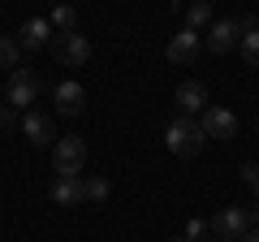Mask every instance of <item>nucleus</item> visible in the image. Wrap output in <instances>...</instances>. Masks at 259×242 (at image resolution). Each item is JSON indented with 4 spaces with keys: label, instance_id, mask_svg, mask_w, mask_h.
Here are the masks:
<instances>
[{
    "label": "nucleus",
    "instance_id": "f257e3e1",
    "mask_svg": "<svg viewBox=\"0 0 259 242\" xmlns=\"http://www.w3.org/2000/svg\"><path fill=\"white\" fill-rule=\"evenodd\" d=\"M203 143H207V134H203V126H199V117H173L164 126V147L173 151V156H182V160L199 156Z\"/></svg>",
    "mask_w": 259,
    "mask_h": 242
},
{
    "label": "nucleus",
    "instance_id": "f03ea898",
    "mask_svg": "<svg viewBox=\"0 0 259 242\" xmlns=\"http://www.w3.org/2000/svg\"><path fill=\"white\" fill-rule=\"evenodd\" d=\"M82 165H87V139L82 134H61V139L52 143L56 177H82Z\"/></svg>",
    "mask_w": 259,
    "mask_h": 242
},
{
    "label": "nucleus",
    "instance_id": "7ed1b4c3",
    "mask_svg": "<svg viewBox=\"0 0 259 242\" xmlns=\"http://www.w3.org/2000/svg\"><path fill=\"white\" fill-rule=\"evenodd\" d=\"M48 52L56 56V65L65 69H78L91 61V44H87V35H78V30H56L52 44H48Z\"/></svg>",
    "mask_w": 259,
    "mask_h": 242
},
{
    "label": "nucleus",
    "instance_id": "20e7f679",
    "mask_svg": "<svg viewBox=\"0 0 259 242\" xmlns=\"http://www.w3.org/2000/svg\"><path fill=\"white\" fill-rule=\"evenodd\" d=\"M22 139L30 143V147H52L61 134H56V121H52V112H44V108H26L22 112Z\"/></svg>",
    "mask_w": 259,
    "mask_h": 242
},
{
    "label": "nucleus",
    "instance_id": "39448f33",
    "mask_svg": "<svg viewBox=\"0 0 259 242\" xmlns=\"http://www.w3.org/2000/svg\"><path fill=\"white\" fill-rule=\"evenodd\" d=\"M9 108H18V112H26L30 104H35V95H39V78H35V69H13L9 74Z\"/></svg>",
    "mask_w": 259,
    "mask_h": 242
},
{
    "label": "nucleus",
    "instance_id": "423d86ee",
    "mask_svg": "<svg viewBox=\"0 0 259 242\" xmlns=\"http://www.w3.org/2000/svg\"><path fill=\"white\" fill-rule=\"evenodd\" d=\"M246 229H250V212L246 208H221V212L212 216V233L221 242H238Z\"/></svg>",
    "mask_w": 259,
    "mask_h": 242
},
{
    "label": "nucleus",
    "instance_id": "0eeeda50",
    "mask_svg": "<svg viewBox=\"0 0 259 242\" xmlns=\"http://www.w3.org/2000/svg\"><path fill=\"white\" fill-rule=\"evenodd\" d=\"M164 56H168V61H173V65H194V61H199V30L182 26V30H177L173 39H168Z\"/></svg>",
    "mask_w": 259,
    "mask_h": 242
},
{
    "label": "nucleus",
    "instance_id": "6e6552de",
    "mask_svg": "<svg viewBox=\"0 0 259 242\" xmlns=\"http://www.w3.org/2000/svg\"><path fill=\"white\" fill-rule=\"evenodd\" d=\"M52 100H56V108H61V117H82L87 112V87L82 83H56Z\"/></svg>",
    "mask_w": 259,
    "mask_h": 242
},
{
    "label": "nucleus",
    "instance_id": "1a4fd4ad",
    "mask_svg": "<svg viewBox=\"0 0 259 242\" xmlns=\"http://www.w3.org/2000/svg\"><path fill=\"white\" fill-rule=\"evenodd\" d=\"M233 44H242V26L233 18H216L212 26H207V48H212L216 56L233 52Z\"/></svg>",
    "mask_w": 259,
    "mask_h": 242
},
{
    "label": "nucleus",
    "instance_id": "9d476101",
    "mask_svg": "<svg viewBox=\"0 0 259 242\" xmlns=\"http://www.w3.org/2000/svg\"><path fill=\"white\" fill-rule=\"evenodd\" d=\"M173 104L182 108V117H194V112H203V108H207V87L199 83V78H186V83L177 87Z\"/></svg>",
    "mask_w": 259,
    "mask_h": 242
},
{
    "label": "nucleus",
    "instance_id": "9b49d317",
    "mask_svg": "<svg viewBox=\"0 0 259 242\" xmlns=\"http://www.w3.org/2000/svg\"><path fill=\"white\" fill-rule=\"evenodd\" d=\"M199 126H203L207 139H233V134H238V117H233L229 108H203Z\"/></svg>",
    "mask_w": 259,
    "mask_h": 242
},
{
    "label": "nucleus",
    "instance_id": "f8f14e48",
    "mask_svg": "<svg viewBox=\"0 0 259 242\" xmlns=\"http://www.w3.org/2000/svg\"><path fill=\"white\" fill-rule=\"evenodd\" d=\"M52 204H61V208H78V204H87V195H82V177H56V182H52Z\"/></svg>",
    "mask_w": 259,
    "mask_h": 242
},
{
    "label": "nucleus",
    "instance_id": "ddd939ff",
    "mask_svg": "<svg viewBox=\"0 0 259 242\" xmlns=\"http://www.w3.org/2000/svg\"><path fill=\"white\" fill-rule=\"evenodd\" d=\"M52 35H56V30H52V22H48V18H30L26 26H22V44H26L30 52H35V48H48V44H52Z\"/></svg>",
    "mask_w": 259,
    "mask_h": 242
},
{
    "label": "nucleus",
    "instance_id": "4468645a",
    "mask_svg": "<svg viewBox=\"0 0 259 242\" xmlns=\"http://www.w3.org/2000/svg\"><path fill=\"white\" fill-rule=\"evenodd\" d=\"M212 0H190V5H186V26L190 30H207L212 26Z\"/></svg>",
    "mask_w": 259,
    "mask_h": 242
},
{
    "label": "nucleus",
    "instance_id": "2eb2a0df",
    "mask_svg": "<svg viewBox=\"0 0 259 242\" xmlns=\"http://www.w3.org/2000/svg\"><path fill=\"white\" fill-rule=\"evenodd\" d=\"M82 195L91 199V204H104V199L112 195V182L104 173H95V177H82Z\"/></svg>",
    "mask_w": 259,
    "mask_h": 242
},
{
    "label": "nucleus",
    "instance_id": "dca6fc26",
    "mask_svg": "<svg viewBox=\"0 0 259 242\" xmlns=\"http://www.w3.org/2000/svg\"><path fill=\"white\" fill-rule=\"evenodd\" d=\"M48 22H52V30H74L78 26V9H74V5H56Z\"/></svg>",
    "mask_w": 259,
    "mask_h": 242
},
{
    "label": "nucleus",
    "instance_id": "f3484780",
    "mask_svg": "<svg viewBox=\"0 0 259 242\" xmlns=\"http://www.w3.org/2000/svg\"><path fill=\"white\" fill-rule=\"evenodd\" d=\"M238 48H242V61H246L250 69H259V30H246Z\"/></svg>",
    "mask_w": 259,
    "mask_h": 242
},
{
    "label": "nucleus",
    "instance_id": "a211bd4d",
    "mask_svg": "<svg viewBox=\"0 0 259 242\" xmlns=\"http://www.w3.org/2000/svg\"><path fill=\"white\" fill-rule=\"evenodd\" d=\"M18 39H13V35H0V69H13V65H18Z\"/></svg>",
    "mask_w": 259,
    "mask_h": 242
},
{
    "label": "nucleus",
    "instance_id": "6ab92c4d",
    "mask_svg": "<svg viewBox=\"0 0 259 242\" xmlns=\"http://www.w3.org/2000/svg\"><path fill=\"white\" fill-rule=\"evenodd\" d=\"M207 229H212V221H199V216H194V221L186 225V238H190V242H203Z\"/></svg>",
    "mask_w": 259,
    "mask_h": 242
},
{
    "label": "nucleus",
    "instance_id": "aec40b11",
    "mask_svg": "<svg viewBox=\"0 0 259 242\" xmlns=\"http://www.w3.org/2000/svg\"><path fill=\"white\" fill-rule=\"evenodd\" d=\"M18 126H22L18 108H9V104H5V108H0V130H18Z\"/></svg>",
    "mask_w": 259,
    "mask_h": 242
},
{
    "label": "nucleus",
    "instance_id": "412c9836",
    "mask_svg": "<svg viewBox=\"0 0 259 242\" xmlns=\"http://www.w3.org/2000/svg\"><path fill=\"white\" fill-rule=\"evenodd\" d=\"M242 182L246 186H259V165H242Z\"/></svg>",
    "mask_w": 259,
    "mask_h": 242
},
{
    "label": "nucleus",
    "instance_id": "4be33fe9",
    "mask_svg": "<svg viewBox=\"0 0 259 242\" xmlns=\"http://www.w3.org/2000/svg\"><path fill=\"white\" fill-rule=\"evenodd\" d=\"M238 242H259V225H250V229H246V233H242V238H238Z\"/></svg>",
    "mask_w": 259,
    "mask_h": 242
},
{
    "label": "nucleus",
    "instance_id": "5701e85b",
    "mask_svg": "<svg viewBox=\"0 0 259 242\" xmlns=\"http://www.w3.org/2000/svg\"><path fill=\"white\" fill-rule=\"evenodd\" d=\"M164 242H190V238H164Z\"/></svg>",
    "mask_w": 259,
    "mask_h": 242
},
{
    "label": "nucleus",
    "instance_id": "b1692460",
    "mask_svg": "<svg viewBox=\"0 0 259 242\" xmlns=\"http://www.w3.org/2000/svg\"><path fill=\"white\" fill-rule=\"evenodd\" d=\"M168 5H190V0H168Z\"/></svg>",
    "mask_w": 259,
    "mask_h": 242
},
{
    "label": "nucleus",
    "instance_id": "393cba45",
    "mask_svg": "<svg viewBox=\"0 0 259 242\" xmlns=\"http://www.w3.org/2000/svg\"><path fill=\"white\" fill-rule=\"evenodd\" d=\"M207 242H221V238H207Z\"/></svg>",
    "mask_w": 259,
    "mask_h": 242
},
{
    "label": "nucleus",
    "instance_id": "a878e982",
    "mask_svg": "<svg viewBox=\"0 0 259 242\" xmlns=\"http://www.w3.org/2000/svg\"><path fill=\"white\" fill-rule=\"evenodd\" d=\"M255 199H259V186H255Z\"/></svg>",
    "mask_w": 259,
    "mask_h": 242
},
{
    "label": "nucleus",
    "instance_id": "bb28decb",
    "mask_svg": "<svg viewBox=\"0 0 259 242\" xmlns=\"http://www.w3.org/2000/svg\"><path fill=\"white\" fill-rule=\"evenodd\" d=\"M250 5H259V0H250Z\"/></svg>",
    "mask_w": 259,
    "mask_h": 242
}]
</instances>
